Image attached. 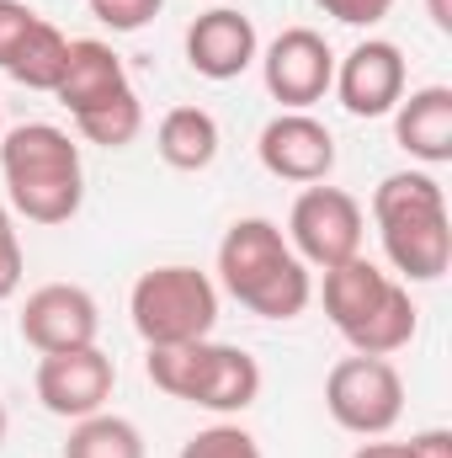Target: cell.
<instances>
[{
  "mask_svg": "<svg viewBox=\"0 0 452 458\" xmlns=\"http://www.w3.org/2000/svg\"><path fill=\"white\" fill-rule=\"evenodd\" d=\"M351 458H415V454H410V443H362Z\"/></svg>",
  "mask_w": 452,
  "mask_h": 458,
  "instance_id": "obj_27",
  "label": "cell"
},
{
  "mask_svg": "<svg viewBox=\"0 0 452 458\" xmlns=\"http://www.w3.org/2000/svg\"><path fill=\"white\" fill-rule=\"evenodd\" d=\"M122 91H133V86H128V70L113 54V43H102V38H70V64L59 75V91H54L70 107V117L96 113V107L117 102Z\"/></svg>",
  "mask_w": 452,
  "mask_h": 458,
  "instance_id": "obj_15",
  "label": "cell"
},
{
  "mask_svg": "<svg viewBox=\"0 0 452 458\" xmlns=\"http://www.w3.org/2000/svg\"><path fill=\"white\" fill-rule=\"evenodd\" d=\"M0 443H5V405H0Z\"/></svg>",
  "mask_w": 452,
  "mask_h": 458,
  "instance_id": "obj_29",
  "label": "cell"
},
{
  "mask_svg": "<svg viewBox=\"0 0 452 458\" xmlns=\"http://www.w3.org/2000/svg\"><path fill=\"white\" fill-rule=\"evenodd\" d=\"M86 5H91V16H96L102 27H113V32H138V27H149V21L160 16L165 0H86Z\"/></svg>",
  "mask_w": 452,
  "mask_h": 458,
  "instance_id": "obj_22",
  "label": "cell"
},
{
  "mask_svg": "<svg viewBox=\"0 0 452 458\" xmlns=\"http://www.w3.org/2000/svg\"><path fill=\"white\" fill-rule=\"evenodd\" d=\"M362 229H367L362 225V203H356L346 187L314 182V187L298 192V203H293V214H288V245L298 250L304 267L331 272L340 261L362 256Z\"/></svg>",
  "mask_w": 452,
  "mask_h": 458,
  "instance_id": "obj_8",
  "label": "cell"
},
{
  "mask_svg": "<svg viewBox=\"0 0 452 458\" xmlns=\"http://www.w3.org/2000/svg\"><path fill=\"white\" fill-rule=\"evenodd\" d=\"M410 454H415V458H452V432H448V427L415 432V437H410Z\"/></svg>",
  "mask_w": 452,
  "mask_h": 458,
  "instance_id": "obj_26",
  "label": "cell"
},
{
  "mask_svg": "<svg viewBox=\"0 0 452 458\" xmlns=\"http://www.w3.org/2000/svg\"><path fill=\"white\" fill-rule=\"evenodd\" d=\"M144 373H149V384L160 394L187 400V405H203L213 416L250 411L255 394H261V362L245 346L213 342V336L187 342V346H149Z\"/></svg>",
  "mask_w": 452,
  "mask_h": 458,
  "instance_id": "obj_5",
  "label": "cell"
},
{
  "mask_svg": "<svg viewBox=\"0 0 452 458\" xmlns=\"http://www.w3.org/2000/svg\"><path fill=\"white\" fill-rule=\"evenodd\" d=\"M16 331L43 357L48 352H75V346H96L102 310L80 283H43V288L27 293V304L16 315Z\"/></svg>",
  "mask_w": 452,
  "mask_h": 458,
  "instance_id": "obj_11",
  "label": "cell"
},
{
  "mask_svg": "<svg viewBox=\"0 0 452 458\" xmlns=\"http://www.w3.org/2000/svg\"><path fill=\"white\" fill-rule=\"evenodd\" d=\"M261 81H266L272 102H282V113H309L336 81V54L314 27H288L266 43Z\"/></svg>",
  "mask_w": 452,
  "mask_h": 458,
  "instance_id": "obj_9",
  "label": "cell"
},
{
  "mask_svg": "<svg viewBox=\"0 0 452 458\" xmlns=\"http://www.w3.org/2000/svg\"><path fill=\"white\" fill-rule=\"evenodd\" d=\"M255 59H261L255 21L234 5H213L187 27V64L203 81H239Z\"/></svg>",
  "mask_w": 452,
  "mask_h": 458,
  "instance_id": "obj_14",
  "label": "cell"
},
{
  "mask_svg": "<svg viewBox=\"0 0 452 458\" xmlns=\"http://www.w3.org/2000/svg\"><path fill=\"white\" fill-rule=\"evenodd\" d=\"M325 16H336L346 27H378L389 11H394V0H314Z\"/></svg>",
  "mask_w": 452,
  "mask_h": 458,
  "instance_id": "obj_25",
  "label": "cell"
},
{
  "mask_svg": "<svg viewBox=\"0 0 452 458\" xmlns=\"http://www.w3.org/2000/svg\"><path fill=\"white\" fill-rule=\"evenodd\" d=\"M75 128H80V139H91V144H102V149H128V144L138 139V128H144V102H138V91H122L107 107L80 113Z\"/></svg>",
  "mask_w": 452,
  "mask_h": 458,
  "instance_id": "obj_20",
  "label": "cell"
},
{
  "mask_svg": "<svg viewBox=\"0 0 452 458\" xmlns=\"http://www.w3.org/2000/svg\"><path fill=\"white\" fill-rule=\"evenodd\" d=\"M0 133H5V117H0Z\"/></svg>",
  "mask_w": 452,
  "mask_h": 458,
  "instance_id": "obj_30",
  "label": "cell"
},
{
  "mask_svg": "<svg viewBox=\"0 0 452 458\" xmlns=\"http://www.w3.org/2000/svg\"><path fill=\"white\" fill-rule=\"evenodd\" d=\"M5 198L27 225H70L86 203L80 144L54 123H16L0 133Z\"/></svg>",
  "mask_w": 452,
  "mask_h": 458,
  "instance_id": "obj_1",
  "label": "cell"
},
{
  "mask_svg": "<svg viewBox=\"0 0 452 458\" xmlns=\"http://www.w3.org/2000/svg\"><path fill=\"white\" fill-rule=\"evenodd\" d=\"M128 315H133V331H138L144 346L203 342L219 326V288H213L208 272L171 261V267H155L133 283Z\"/></svg>",
  "mask_w": 452,
  "mask_h": 458,
  "instance_id": "obj_6",
  "label": "cell"
},
{
  "mask_svg": "<svg viewBox=\"0 0 452 458\" xmlns=\"http://www.w3.org/2000/svg\"><path fill=\"white\" fill-rule=\"evenodd\" d=\"M426 11H431L437 32H452V0H426Z\"/></svg>",
  "mask_w": 452,
  "mask_h": 458,
  "instance_id": "obj_28",
  "label": "cell"
},
{
  "mask_svg": "<svg viewBox=\"0 0 452 458\" xmlns=\"http://www.w3.org/2000/svg\"><path fill=\"white\" fill-rule=\"evenodd\" d=\"M38 27V11L21 0H0V70L16 59V48L27 43V32Z\"/></svg>",
  "mask_w": 452,
  "mask_h": 458,
  "instance_id": "obj_24",
  "label": "cell"
},
{
  "mask_svg": "<svg viewBox=\"0 0 452 458\" xmlns=\"http://www.w3.org/2000/svg\"><path fill=\"white\" fill-rule=\"evenodd\" d=\"M64 458H144V432L128 416L96 411V416H80L70 427Z\"/></svg>",
  "mask_w": 452,
  "mask_h": 458,
  "instance_id": "obj_19",
  "label": "cell"
},
{
  "mask_svg": "<svg viewBox=\"0 0 452 458\" xmlns=\"http://www.w3.org/2000/svg\"><path fill=\"white\" fill-rule=\"evenodd\" d=\"M255 155L277 182H293V187H314L336 171V139L309 113H277L261 128Z\"/></svg>",
  "mask_w": 452,
  "mask_h": 458,
  "instance_id": "obj_13",
  "label": "cell"
},
{
  "mask_svg": "<svg viewBox=\"0 0 452 458\" xmlns=\"http://www.w3.org/2000/svg\"><path fill=\"white\" fill-rule=\"evenodd\" d=\"M325 315L351 352L362 357H394L399 346L415 342V299L405 283H394L367 256H351L325 272Z\"/></svg>",
  "mask_w": 452,
  "mask_h": 458,
  "instance_id": "obj_4",
  "label": "cell"
},
{
  "mask_svg": "<svg viewBox=\"0 0 452 458\" xmlns=\"http://www.w3.org/2000/svg\"><path fill=\"white\" fill-rule=\"evenodd\" d=\"M176 458H261V443L234 421H213V427L192 432Z\"/></svg>",
  "mask_w": 452,
  "mask_h": 458,
  "instance_id": "obj_21",
  "label": "cell"
},
{
  "mask_svg": "<svg viewBox=\"0 0 452 458\" xmlns=\"http://www.w3.org/2000/svg\"><path fill=\"white\" fill-rule=\"evenodd\" d=\"M405 86H410L405 48L389 43V38L356 43L346 59H336V81H331V91L340 97V107L351 117H389L399 107Z\"/></svg>",
  "mask_w": 452,
  "mask_h": 458,
  "instance_id": "obj_12",
  "label": "cell"
},
{
  "mask_svg": "<svg viewBox=\"0 0 452 458\" xmlns=\"http://www.w3.org/2000/svg\"><path fill=\"white\" fill-rule=\"evenodd\" d=\"M155 149L171 171H208L219 160V123L203 107H171L155 128Z\"/></svg>",
  "mask_w": 452,
  "mask_h": 458,
  "instance_id": "obj_17",
  "label": "cell"
},
{
  "mask_svg": "<svg viewBox=\"0 0 452 458\" xmlns=\"http://www.w3.org/2000/svg\"><path fill=\"white\" fill-rule=\"evenodd\" d=\"M64 64H70V38H64L54 21L38 16V27L27 32V43L16 48V59L5 64V75H11L16 86H27V91H59Z\"/></svg>",
  "mask_w": 452,
  "mask_h": 458,
  "instance_id": "obj_18",
  "label": "cell"
},
{
  "mask_svg": "<svg viewBox=\"0 0 452 458\" xmlns=\"http://www.w3.org/2000/svg\"><path fill=\"white\" fill-rule=\"evenodd\" d=\"M219 283L261 320H298L314 299V277L272 219H234L219 240Z\"/></svg>",
  "mask_w": 452,
  "mask_h": 458,
  "instance_id": "obj_2",
  "label": "cell"
},
{
  "mask_svg": "<svg viewBox=\"0 0 452 458\" xmlns=\"http://www.w3.org/2000/svg\"><path fill=\"white\" fill-rule=\"evenodd\" d=\"M394 144L410 160H421V165H448L452 160V91L448 86H421V91L399 97Z\"/></svg>",
  "mask_w": 452,
  "mask_h": 458,
  "instance_id": "obj_16",
  "label": "cell"
},
{
  "mask_svg": "<svg viewBox=\"0 0 452 458\" xmlns=\"http://www.w3.org/2000/svg\"><path fill=\"white\" fill-rule=\"evenodd\" d=\"M21 272H27V256H21V234H16V219L11 208L0 203V304L21 288Z\"/></svg>",
  "mask_w": 452,
  "mask_h": 458,
  "instance_id": "obj_23",
  "label": "cell"
},
{
  "mask_svg": "<svg viewBox=\"0 0 452 458\" xmlns=\"http://www.w3.org/2000/svg\"><path fill=\"white\" fill-rule=\"evenodd\" d=\"M325 411L351 437H383L405 416V378L389 357H340L325 378Z\"/></svg>",
  "mask_w": 452,
  "mask_h": 458,
  "instance_id": "obj_7",
  "label": "cell"
},
{
  "mask_svg": "<svg viewBox=\"0 0 452 458\" xmlns=\"http://www.w3.org/2000/svg\"><path fill=\"white\" fill-rule=\"evenodd\" d=\"M372 219L383 234V256L405 283H437L452 261L448 192L431 171H394L372 192Z\"/></svg>",
  "mask_w": 452,
  "mask_h": 458,
  "instance_id": "obj_3",
  "label": "cell"
},
{
  "mask_svg": "<svg viewBox=\"0 0 452 458\" xmlns=\"http://www.w3.org/2000/svg\"><path fill=\"white\" fill-rule=\"evenodd\" d=\"M117 384V362L102 346H75V352H48L32 373V389L43 400L48 416L59 421H80V416H96L107 411Z\"/></svg>",
  "mask_w": 452,
  "mask_h": 458,
  "instance_id": "obj_10",
  "label": "cell"
}]
</instances>
